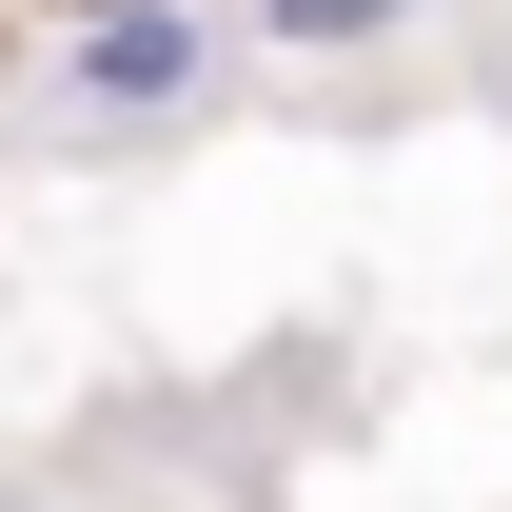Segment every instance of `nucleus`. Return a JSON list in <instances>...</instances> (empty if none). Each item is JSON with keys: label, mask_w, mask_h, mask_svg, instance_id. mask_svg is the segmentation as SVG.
<instances>
[{"label": "nucleus", "mask_w": 512, "mask_h": 512, "mask_svg": "<svg viewBox=\"0 0 512 512\" xmlns=\"http://www.w3.org/2000/svg\"><path fill=\"white\" fill-rule=\"evenodd\" d=\"M237 79V20L217 0H99L60 60L20 79V138H197Z\"/></svg>", "instance_id": "nucleus-1"}, {"label": "nucleus", "mask_w": 512, "mask_h": 512, "mask_svg": "<svg viewBox=\"0 0 512 512\" xmlns=\"http://www.w3.org/2000/svg\"><path fill=\"white\" fill-rule=\"evenodd\" d=\"M414 20H434V0H237V40H276V60H375Z\"/></svg>", "instance_id": "nucleus-2"}]
</instances>
